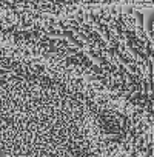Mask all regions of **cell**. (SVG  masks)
<instances>
[{
    "label": "cell",
    "instance_id": "cell-1",
    "mask_svg": "<svg viewBox=\"0 0 154 157\" xmlns=\"http://www.w3.org/2000/svg\"><path fill=\"white\" fill-rule=\"evenodd\" d=\"M123 122L69 66L0 45V157H106Z\"/></svg>",
    "mask_w": 154,
    "mask_h": 157
}]
</instances>
